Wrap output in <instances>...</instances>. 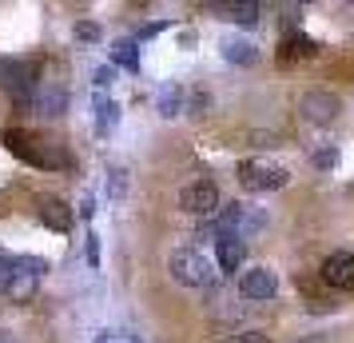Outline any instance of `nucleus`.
Segmentation results:
<instances>
[{
  "label": "nucleus",
  "instance_id": "f257e3e1",
  "mask_svg": "<svg viewBox=\"0 0 354 343\" xmlns=\"http://www.w3.org/2000/svg\"><path fill=\"white\" fill-rule=\"evenodd\" d=\"M48 272V263L40 256H17L8 263V279H4V295L12 304H32V295L40 292V279Z\"/></svg>",
  "mask_w": 354,
  "mask_h": 343
},
{
  "label": "nucleus",
  "instance_id": "f03ea898",
  "mask_svg": "<svg viewBox=\"0 0 354 343\" xmlns=\"http://www.w3.org/2000/svg\"><path fill=\"white\" fill-rule=\"evenodd\" d=\"M4 140H8V148L17 152L20 160L36 164V168H64V160H68L56 140H40V136H32V132L8 128L4 132Z\"/></svg>",
  "mask_w": 354,
  "mask_h": 343
},
{
  "label": "nucleus",
  "instance_id": "7ed1b4c3",
  "mask_svg": "<svg viewBox=\"0 0 354 343\" xmlns=\"http://www.w3.org/2000/svg\"><path fill=\"white\" fill-rule=\"evenodd\" d=\"M167 272H171V279L183 283V288H211V283H215V263H211L199 247H179V252H171Z\"/></svg>",
  "mask_w": 354,
  "mask_h": 343
},
{
  "label": "nucleus",
  "instance_id": "20e7f679",
  "mask_svg": "<svg viewBox=\"0 0 354 343\" xmlns=\"http://www.w3.org/2000/svg\"><path fill=\"white\" fill-rule=\"evenodd\" d=\"M267 224V216L251 208V204H227V212L219 216V224H215V236H235V240H247V236H255L259 228Z\"/></svg>",
  "mask_w": 354,
  "mask_h": 343
},
{
  "label": "nucleus",
  "instance_id": "39448f33",
  "mask_svg": "<svg viewBox=\"0 0 354 343\" xmlns=\"http://www.w3.org/2000/svg\"><path fill=\"white\" fill-rule=\"evenodd\" d=\"M239 180H243V188H251V192H279V188H287L290 172L279 168V164H267V160H243Z\"/></svg>",
  "mask_w": 354,
  "mask_h": 343
},
{
  "label": "nucleus",
  "instance_id": "423d86ee",
  "mask_svg": "<svg viewBox=\"0 0 354 343\" xmlns=\"http://www.w3.org/2000/svg\"><path fill=\"white\" fill-rule=\"evenodd\" d=\"M0 88L12 92L17 100L32 96L36 92V68L28 60H17V56H0Z\"/></svg>",
  "mask_w": 354,
  "mask_h": 343
},
{
  "label": "nucleus",
  "instance_id": "0eeeda50",
  "mask_svg": "<svg viewBox=\"0 0 354 343\" xmlns=\"http://www.w3.org/2000/svg\"><path fill=\"white\" fill-rule=\"evenodd\" d=\"M179 208L192 216H215L219 212V188L211 180H195L179 192Z\"/></svg>",
  "mask_w": 354,
  "mask_h": 343
},
{
  "label": "nucleus",
  "instance_id": "6e6552de",
  "mask_svg": "<svg viewBox=\"0 0 354 343\" xmlns=\"http://www.w3.org/2000/svg\"><path fill=\"white\" fill-rule=\"evenodd\" d=\"M322 279L338 292H354V256L351 252H330L322 260Z\"/></svg>",
  "mask_w": 354,
  "mask_h": 343
},
{
  "label": "nucleus",
  "instance_id": "1a4fd4ad",
  "mask_svg": "<svg viewBox=\"0 0 354 343\" xmlns=\"http://www.w3.org/2000/svg\"><path fill=\"white\" fill-rule=\"evenodd\" d=\"M299 108H303V116L310 120V124H330L342 104H338V96H330L326 88H315V92H306V96H303Z\"/></svg>",
  "mask_w": 354,
  "mask_h": 343
},
{
  "label": "nucleus",
  "instance_id": "9d476101",
  "mask_svg": "<svg viewBox=\"0 0 354 343\" xmlns=\"http://www.w3.org/2000/svg\"><path fill=\"white\" fill-rule=\"evenodd\" d=\"M239 292L243 299H271L279 292V279H274L271 267H251V272L239 276Z\"/></svg>",
  "mask_w": 354,
  "mask_h": 343
},
{
  "label": "nucleus",
  "instance_id": "9b49d317",
  "mask_svg": "<svg viewBox=\"0 0 354 343\" xmlns=\"http://www.w3.org/2000/svg\"><path fill=\"white\" fill-rule=\"evenodd\" d=\"M215 247H219V267H223V272H239L243 260H247V244L235 240V236H219Z\"/></svg>",
  "mask_w": 354,
  "mask_h": 343
},
{
  "label": "nucleus",
  "instance_id": "f8f14e48",
  "mask_svg": "<svg viewBox=\"0 0 354 343\" xmlns=\"http://www.w3.org/2000/svg\"><path fill=\"white\" fill-rule=\"evenodd\" d=\"M219 49H223V60H231V64H239V68H251L259 60V52H255L251 40H235V36H231V40H223Z\"/></svg>",
  "mask_w": 354,
  "mask_h": 343
},
{
  "label": "nucleus",
  "instance_id": "ddd939ff",
  "mask_svg": "<svg viewBox=\"0 0 354 343\" xmlns=\"http://www.w3.org/2000/svg\"><path fill=\"white\" fill-rule=\"evenodd\" d=\"M40 220H44L52 231H68V224H72L68 208H64L56 196H44V200H40Z\"/></svg>",
  "mask_w": 354,
  "mask_h": 343
},
{
  "label": "nucleus",
  "instance_id": "4468645a",
  "mask_svg": "<svg viewBox=\"0 0 354 343\" xmlns=\"http://www.w3.org/2000/svg\"><path fill=\"white\" fill-rule=\"evenodd\" d=\"M92 120H96V132H112L115 120H120V108L104 92H96V100H92Z\"/></svg>",
  "mask_w": 354,
  "mask_h": 343
},
{
  "label": "nucleus",
  "instance_id": "2eb2a0df",
  "mask_svg": "<svg viewBox=\"0 0 354 343\" xmlns=\"http://www.w3.org/2000/svg\"><path fill=\"white\" fill-rule=\"evenodd\" d=\"M32 96H36V104H40L44 116H64V108H68L64 88H36Z\"/></svg>",
  "mask_w": 354,
  "mask_h": 343
},
{
  "label": "nucleus",
  "instance_id": "dca6fc26",
  "mask_svg": "<svg viewBox=\"0 0 354 343\" xmlns=\"http://www.w3.org/2000/svg\"><path fill=\"white\" fill-rule=\"evenodd\" d=\"M156 108H160V116H179V108H183V92H179L176 84H163L160 92H156Z\"/></svg>",
  "mask_w": 354,
  "mask_h": 343
},
{
  "label": "nucleus",
  "instance_id": "f3484780",
  "mask_svg": "<svg viewBox=\"0 0 354 343\" xmlns=\"http://www.w3.org/2000/svg\"><path fill=\"white\" fill-rule=\"evenodd\" d=\"M219 12H223V20H235V24H255L259 4H223Z\"/></svg>",
  "mask_w": 354,
  "mask_h": 343
},
{
  "label": "nucleus",
  "instance_id": "a211bd4d",
  "mask_svg": "<svg viewBox=\"0 0 354 343\" xmlns=\"http://www.w3.org/2000/svg\"><path fill=\"white\" fill-rule=\"evenodd\" d=\"M112 60L124 68H140V49H136V40H115L112 44Z\"/></svg>",
  "mask_w": 354,
  "mask_h": 343
},
{
  "label": "nucleus",
  "instance_id": "6ab92c4d",
  "mask_svg": "<svg viewBox=\"0 0 354 343\" xmlns=\"http://www.w3.org/2000/svg\"><path fill=\"white\" fill-rule=\"evenodd\" d=\"M108 192H112V200H120L128 192V172L124 168H108Z\"/></svg>",
  "mask_w": 354,
  "mask_h": 343
},
{
  "label": "nucleus",
  "instance_id": "aec40b11",
  "mask_svg": "<svg viewBox=\"0 0 354 343\" xmlns=\"http://www.w3.org/2000/svg\"><path fill=\"white\" fill-rule=\"evenodd\" d=\"M108 343H140V335H128V331H104Z\"/></svg>",
  "mask_w": 354,
  "mask_h": 343
},
{
  "label": "nucleus",
  "instance_id": "412c9836",
  "mask_svg": "<svg viewBox=\"0 0 354 343\" xmlns=\"http://www.w3.org/2000/svg\"><path fill=\"white\" fill-rule=\"evenodd\" d=\"M231 343H271V340H267L263 331H243V335H235Z\"/></svg>",
  "mask_w": 354,
  "mask_h": 343
},
{
  "label": "nucleus",
  "instance_id": "4be33fe9",
  "mask_svg": "<svg viewBox=\"0 0 354 343\" xmlns=\"http://www.w3.org/2000/svg\"><path fill=\"white\" fill-rule=\"evenodd\" d=\"M335 160H338V152H335V148H330V152H319V156H315V164H319V168H335Z\"/></svg>",
  "mask_w": 354,
  "mask_h": 343
},
{
  "label": "nucleus",
  "instance_id": "5701e85b",
  "mask_svg": "<svg viewBox=\"0 0 354 343\" xmlns=\"http://www.w3.org/2000/svg\"><path fill=\"white\" fill-rule=\"evenodd\" d=\"M8 263H12V260H8V256L0 252V292H4V279H8Z\"/></svg>",
  "mask_w": 354,
  "mask_h": 343
},
{
  "label": "nucleus",
  "instance_id": "b1692460",
  "mask_svg": "<svg viewBox=\"0 0 354 343\" xmlns=\"http://www.w3.org/2000/svg\"><path fill=\"white\" fill-rule=\"evenodd\" d=\"M76 33H80L84 40H96V36H100V28H92V24H80V28H76Z\"/></svg>",
  "mask_w": 354,
  "mask_h": 343
},
{
  "label": "nucleus",
  "instance_id": "393cba45",
  "mask_svg": "<svg viewBox=\"0 0 354 343\" xmlns=\"http://www.w3.org/2000/svg\"><path fill=\"white\" fill-rule=\"evenodd\" d=\"M96 343H108V340H104V335H96Z\"/></svg>",
  "mask_w": 354,
  "mask_h": 343
}]
</instances>
